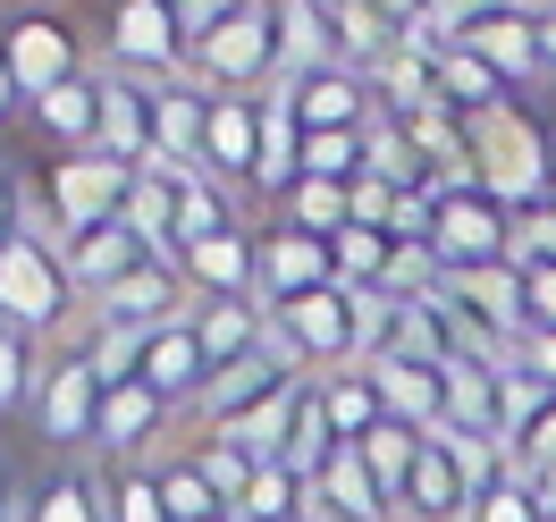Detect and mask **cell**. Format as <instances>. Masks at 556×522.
<instances>
[{"label": "cell", "instance_id": "1", "mask_svg": "<svg viewBox=\"0 0 556 522\" xmlns=\"http://www.w3.org/2000/svg\"><path fill=\"white\" fill-rule=\"evenodd\" d=\"M68 304H85L68 279V237L26 211V228L0 244V320L26 329V338H51L68 320Z\"/></svg>", "mask_w": 556, "mask_h": 522}, {"label": "cell", "instance_id": "2", "mask_svg": "<svg viewBox=\"0 0 556 522\" xmlns=\"http://www.w3.org/2000/svg\"><path fill=\"white\" fill-rule=\"evenodd\" d=\"M472 161H481V186L515 211V219H522V211H540L556 194V136L522 102L472 118Z\"/></svg>", "mask_w": 556, "mask_h": 522}, {"label": "cell", "instance_id": "3", "mask_svg": "<svg viewBox=\"0 0 556 522\" xmlns=\"http://www.w3.org/2000/svg\"><path fill=\"white\" fill-rule=\"evenodd\" d=\"M194 85L203 93H270L278 85V17L270 0H244L237 17H219L203 42H194Z\"/></svg>", "mask_w": 556, "mask_h": 522}, {"label": "cell", "instance_id": "4", "mask_svg": "<svg viewBox=\"0 0 556 522\" xmlns=\"http://www.w3.org/2000/svg\"><path fill=\"white\" fill-rule=\"evenodd\" d=\"M102 60L110 76H143V85H177L194 68V42L177 26L169 0H110L102 17Z\"/></svg>", "mask_w": 556, "mask_h": 522}, {"label": "cell", "instance_id": "5", "mask_svg": "<svg viewBox=\"0 0 556 522\" xmlns=\"http://www.w3.org/2000/svg\"><path fill=\"white\" fill-rule=\"evenodd\" d=\"M136 194V169L110 161V152H60L51 177H42V219L60 237H85V228H110Z\"/></svg>", "mask_w": 556, "mask_h": 522}, {"label": "cell", "instance_id": "6", "mask_svg": "<svg viewBox=\"0 0 556 522\" xmlns=\"http://www.w3.org/2000/svg\"><path fill=\"white\" fill-rule=\"evenodd\" d=\"M0 60H9V76H17L26 102L60 93L76 76H93L85 68V42H76V26L60 9H9V17H0Z\"/></svg>", "mask_w": 556, "mask_h": 522}, {"label": "cell", "instance_id": "7", "mask_svg": "<svg viewBox=\"0 0 556 522\" xmlns=\"http://www.w3.org/2000/svg\"><path fill=\"white\" fill-rule=\"evenodd\" d=\"M430 253H439V270H489V262H515V211L497 203L489 186H439Z\"/></svg>", "mask_w": 556, "mask_h": 522}, {"label": "cell", "instance_id": "8", "mask_svg": "<svg viewBox=\"0 0 556 522\" xmlns=\"http://www.w3.org/2000/svg\"><path fill=\"white\" fill-rule=\"evenodd\" d=\"M102 396H110V387L93 380V362H85V354H60V362L42 371V396H35V438H42V447H60V455L93 447Z\"/></svg>", "mask_w": 556, "mask_h": 522}, {"label": "cell", "instance_id": "9", "mask_svg": "<svg viewBox=\"0 0 556 522\" xmlns=\"http://www.w3.org/2000/svg\"><path fill=\"white\" fill-rule=\"evenodd\" d=\"M464 51H472V60H489V68L506 76V85H540V76H548V42H540V17H531V9H522V0H489L481 17H472V26H464Z\"/></svg>", "mask_w": 556, "mask_h": 522}, {"label": "cell", "instance_id": "10", "mask_svg": "<svg viewBox=\"0 0 556 522\" xmlns=\"http://www.w3.org/2000/svg\"><path fill=\"white\" fill-rule=\"evenodd\" d=\"M455 354H464V320L447 304V279L439 295H388V329L371 362H455Z\"/></svg>", "mask_w": 556, "mask_h": 522}, {"label": "cell", "instance_id": "11", "mask_svg": "<svg viewBox=\"0 0 556 522\" xmlns=\"http://www.w3.org/2000/svg\"><path fill=\"white\" fill-rule=\"evenodd\" d=\"M270 93H287V102H295L304 136H329V127H371V118H380V102H371V76L346 68V60L304 68V76H278Z\"/></svg>", "mask_w": 556, "mask_h": 522}, {"label": "cell", "instance_id": "12", "mask_svg": "<svg viewBox=\"0 0 556 522\" xmlns=\"http://www.w3.org/2000/svg\"><path fill=\"white\" fill-rule=\"evenodd\" d=\"M85 313L110 320V329H143V338H152V329H169V320L194 313V287H186V270H177V262H143L136 279H118L110 295H93Z\"/></svg>", "mask_w": 556, "mask_h": 522}, {"label": "cell", "instance_id": "13", "mask_svg": "<svg viewBox=\"0 0 556 522\" xmlns=\"http://www.w3.org/2000/svg\"><path fill=\"white\" fill-rule=\"evenodd\" d=\"M313 514L320 522H396L363 438H338V447H329V463H320V481H313Z\"/></svg>", "mask_w": 556, "mask_h": 522}, {"label": "cell", "instance_id": "14", "mask_svg": "<svg viewBox=\"0 0 556 522\" xmlns=\"http://www.w3.org/2000/svg\"><path fill=\"white\" fill-rule=\"evenodd\" d=\"M152 152L169 169H211V93L194 76L152 85Z\"/></svg>", "mask_w": 556, "mask_h": 522}, {"label": "cell", "instance_id": "15", "mask_svg": "<svg viewBox=\"0 0 556 522\" xmlns=\"http://www.w3.org/2000/svg\"><path fill=\"white\" fill-rule=\"evenodd\" d=\"M320 287H338V244L304 237V228H270L262 237V304H295Z\"/></svg>", "mask_w": 556, "mask_h": 522}, {"label": "cell", "instance_id": "16", "mask_svg": "<svg viewBox=\"0 0 556 522\" xmlns=\"http://www.w3.org/2000/svg\"><path fill=\"white\" fill-rule=\"evenodd\" d=\"M194 338L211 354V380L237 371L253 354H270V304L262 295H219V304H194Z\"/></svg>", "mask_w": 556, "mask_h": 522}, {"label": "cell", "instance_id": "17", "mask_svg": "<svg viewBox=\"0 0 556 522\" xmlns=\"http://www.w3.org/2000/svg\"><path fill=\"white\" fill-rule=\"evenodd\" d=\"M177 270H186V287H194V304H219V295H262V237H253V228H228V237L194 244Z\"/></svg>", "mask_w": 556, "mask_h": 522}, {"label": "cell", "instance_id": "18", "mask_svg": "<svg viewBox=\"0 0 556 522\" xmlns=\"http://www.w3.org/2000/svg\"><path fill=\"white\" fill-rule=\"evenodd\" d=\"M143 387H152V396H169V405H203L211 354H203V338H194V313L143 338Z\"/></svg>", "mask_w": 556, "mask_h": 522}, {"label": "cell", "instance_id": "19", "mask_svg": "<svg viewBox=\"0 0 556 522\" xmlns=\"http://www.w3.org/2000/svg\"><path fill=\"white\" fill-rule=\"evenodd\" d=\"M143 262H152V244L127 228V219H110V228H85V237H68V279L76 295L93 304V295H110L118 279H136Z\"/></svg>", "mask_w": 556, "mask_h": 522}, {"label": "cell", "instance_id": "20", "mask_svg": "<svg viewBox=\"0 0 556 522\" xmlns=\"http://www.w3.org/2000/svg\"><path fill=\"white\" fill-rule=\"evenodd\" d=\"M262 169V93H211V177L253 186Z\"/></svg>", "mask_w": 556, "mask_h": 522}, {"label": "cell", "instance_id": "21", "mask_svg": "<svg viewBox=\"0 0 556 522\" xmlns=\"http://www.w3.org/2000/svg\"><path fill=\"white\" fill-rule=\"evenodd\" d=\"M396 522H472V481H464V463L447 455V438H430V447H421L414 488H405Z\"/></svg>", "mask_w": 556, "mask_h": 522}, {"label": "cell", "instance_id": "22", "mask_svg": "<svg viewBox=\"0 0 556 522\" xmlns=\"http://www.w3.org/2000/svg\"><path fill=\"white\" fill-rule=\"evenodd\" d=\"M270 17H278V76L338 60V0H270Z\"/></svg>", "mask_w": 556, "mask_h": 522}, {"label": "cell", "instance_id": "23", "mask_svg": "<svg viewBox=\"0 0 556 522\" xmlns=\"http://www.w3.org/2000/svg\"><path fill=\"white\" fill-rule=\"evenodd\" d=\"M169 413H177V405H169V396H152L143 380L110 387V396H102V430H93V447L118 455V463H136V455L161 438V421H169Z\"/></svg>", "mask_w": 556, "mask_h": 522}, {"label": "cell", "instance_id": "24", "mask_svg": "<svg viewBox=\"0 0 556 522\" xmlns=\"http://www.w3.org/2000/svg\"><path fill=\"white\" fill-rule=\"evenodd\" d=\"M447 430H489L506 438V380L489 354H455L447 362Z\"/></svg>", "mask_w": 556, "mask_h": 522}, {"label": "cell", "instance_id": "25", "mask_svg": "<svg viewBox=\"0 0 556 522\" xmlns=\"http://www.w3.org/2000/svg\"><path fill=\"white\" fill-rule=\"evenodd\" d=\"M102 152L127 169L152 161V85L143 76H102Z\"/></svg>", "mask_w": 556, "mask_h": 522}, {"label": "cell", "instance_id": "26", "mask_svg": "<svg viewBox=\"0 0 556 522\" xmlns=\"http://www.w3.org/2000/svg\"><path fill=\"white\" fill-rule=\"evenodd\" d=\"M177 177H186V169H169V161L152 152V161L136 169V194H127V211H118V219H127V228L152 244V262H177Z\"/></svg>", "mask_w": 556, "mask_h": 522}, {"label": "cell", "instance_id": "27", "mask_svg": "<svg viewBox=\"0 0 556 522\" xmlns=\"http://www.w3.org/2000/svg\"><path fill=\"white\" fill-rule=\"evenodd\" d=\"M26 110L60 152H102V76H76V85H60V93H42Z\"/></svg>", "mask_w": 556, "mask_h": 522}, {"label": "cell", "instance_id": "28", "mask_svg": "<svg viewBox=\"0 0 556 522\" xmlns=\"http://www.w3.org/2000/svg\"><path fill=\"white\" fill-rule=\"evenodd\" d=\"M388 413L414 430H447V362H371Z\"/></svg>", "mask_w": 556, "mask_h": 522}, {"label": "cell", "instance_id": "29", "mask_svg": "<svg viewBox=\"0 0 556 522\" xmlns=\"http://www.w3.org/2000/svg\"><path fill=\"white\" fill-rule=\"evenodd\" d=\"M320 405H329V421H338V438H371L380 421H396L388 413V396H380V380H371V362H346V371H320Z\"/></svg>", "mask_w": 556, "mask_h": 522}, {"label": "cell", "instance_id": "30", "mask_svg": "<svg viewBox=\"0 0 556 522\" xmlns=\"http://www.w3.org/2000/svg\"><path fill=\"white\" fill-rule=\"evenodd\" d=\"M17 522H110V481H93V472H51V481L26 488V514Z\"/></svg>", "mask_w": 556, "mask_h": 522}, {"label": "cell", "instance_id": "31", "mask_svg": "<svg viewBox=\"0 0 556 522\" xmlns=\"http://www.w3.org/2000/svg\"><path fill=\"white\" fill-rule=\"evenodd\" d=\"M439 102H447L455 118H489V110H506V102H515V85L489 68V60H472V51L455 42L447 60H439Z\"/></svg>", "mask_w": 556, "mask_h": 522}, {"label": "cell", "instance_id": "32", "mask_svg": "<svg viewBox=\"0 0 556 522\" xmlns=\"http://www.w3.org/2000/svg\"><path fill=\"white\" fill-rule=\"evenodd\" d=\"M278 228H304V237H346L354 228V186H329V177H304L287 203H278Z\"/></svg>", "mask_w": 556, "mask_h": 522}, {"label": "cell", "instance_id": "33", "mask_svg": "<svg viewBox=\"0 0 556 522\" xmlns=\"http://www.w3.org/2000/svg\"><path fill=\"white\" fill-rule=\"evenodd\" d=\"M421 447H430V430H414V421H380V430L363 438V455H371V472H380V488H388V506H405Z\"/></svg>", "mask_w": 556, "mask_h": 522}, {"label": "cell", "instance_id": "34", "mask_svg": "<svg viewBox=\"0 0 556 522\" xmlns=\"http://www.w3.org/2000/svg\"><path fill=\"white\" fill-rule=\"evenodd\" d=\"M304 506H313V481H304V472H287L278 455H262V472H253V488H244L237 514L244 522H295Z\"/></svg>", "mask_w": 556, "mask_h": 522}, {"label": "cell", "instance_id": "35", "mask_svg": "<svg viewBox=\"0 0 556 522\" xmlns=\"http://www.w3.org/2000/svg\"><path fill=\"white\" fill-rule=\"evenodd\" d=\"M388 270H396V237L388 228H363L354 219L346 237H338V287H363V295H380Z\"/></svg>", "mask_w": 556, "mask_h": 522}, {"label": "cell", "instance_id": "36", "mask_svg": "<svg viewBox=\"0 0 556 522\" xmlns=\"http://www.w3.org/2000/svg\"><path fill=\"white\" fill-rule=\"evenodd\" d=\"M42 371H51V362H35V338L0 320V421H9V413H35Z\"/></svg>", "mask_w": 556, "mask_h": 522}, {"label": "cell", "instance_id": "37", "mask_svg": "<svg viewBox=\"0 0 556 522\" xmlns=\"http://www.w3.org/2000/svg\"><path fill=\"white\" fill-rule=\"evenodd\" d=\"M194 472H203V481L219 488V506L237 514V506H244V488H253V472H262V455L237 447V438H219V430H203V447H194Z\"/></svg>", "mask_w": 556, "mask_h": 522}, {"label": "cell", "instance_id": "38", "mask_svg": "<svg viewBox=\"0 0 556 522\" xmlns=\"http://www.w3.org/2000/svg\"><path fill=\"white\" fill-rule=\"evenodd\" d=\"M110 522H177L169 497H161V472L118 463V472H110Z\"/></svg>", "mask_w": 556, "mask_h": 522}, {"label": "cell", "instance_id": "39", "mask_svg": "<svg viewBox=\"0 0 556 522\" xmlns=\"http://www.w3.org/2000/svg\"><path fill=\"white\" fill-rule=\"evenodd\" d=\"M363 136H371V127H329V136H304V177L354 186V177H363Z\"/></svg>", "mask_w": 556, "mask_h": 522}, {"label": "cell", "instance_id": "40", "mask_svg": "<svg viewBox=\"0 0 556 522\" xmlns=\"http://www.w3.org/2000/svg\"><path fill=\"white\" fill-rule=\"evenodd\" d=\"M161 497H169V514H177V522L228 514V506H219V488H211L203 472H194V455H186V463H169V472H161Z\"/></svg>", "mask_w": 556, "mask_h": 522}, {"label": "cell", "instance_id": "41", "mask_svg": "<svg viewBox=\"0 0 556 522\" xmlns=\"http://www.w3.org/2000/svg\"><path fill=\"white\" fill-rule=\"evenodd\" d=\"M506 455H515V472H522V481H540V472L556 463V396H548V405H540L531 421H522L515 438H506Z\"/></svg>", "mask_w": 556, "mask_h": 522}, {"label": "cell", "instance_id": "42", "mask_svg": "<svg viewBox=\"0 0 556 522\" xmlns=\"http://www.w3.org/2000/svg\"><path fill=\"white\" fill-rule=\"evenodd\" d=\"M472 522H548V514H540V488L515 472V481H497L481 506H472Z\"/></svg>", "mask_w": 556, "mask_h": 522}, {"label": "cell", "instance_id": "43", "mask_svg": "<svg viewBox=\"0 0 556 522\" xmlns=\"http://www.w3.org/2000/svg\"><path fill=\"white\" fill-rule=\"evenodd\" d=\"M515 262H522V270H531V262H556V194L515 219Z\"/></svg>", "mask_w": 556, "mask_h": 522}, {"label": "cell", "instance_id": "44", "mask_svg": "<svg viewBox=\"0 0 556 522\" xmlns=\"http://www.w3.org/2000/svg\"><path fill=\"white\" fill-rule=\"evenodd\" d=\"M522 313H531V329H556V262L522 270Z\"/></svg>", "mask_w": 556, "mask_h": 522}, {"label": "cell", "instance_id": "45", "mask_svg": "<svg viewBox=\"0 0 556 522\" xmlns=\"http://www.w3.org/2000/svg\"><path fill=\"white\" fill-rule=\"evenodd\" d=\"M515 371H531V380L556 396V329H531V338H522V346H515Z\"/></svg>", "mask_w": 556, "mask_h": 522}, {"label": "cell", "instance_id": "46", "mask_svg": "<svg viewBox=\"0 0 556 522\" xmlns=\"http://www.w3.org/2000/svg\"><path fill=\"white\" fill-rule=\"evenodd\" d=\"M169 9H177V26H186V42H203L219 17H237L244 0H169Z\"/></svg>", "mask_w": 556, "mask_h": 522}, {"label": "cell", "instance_id": "47", "mask_svg": "<svg viewBox=\"0 0 556 522\" xmlns=\"http://www.w3.org/2000/svg\"><path fill=\"white\" fill-rule=\"evenodd\" d=\"M388 211H396V186H380V177L363 169L354 177V219H363V228H388Z\"/></svg>", "mask_w": 556, "mask_h": 522}, {"label": "cell", "instance_id": "48", "mask_svg": "<svg viewBox=\"0 0 556 522\" xmlns=\"http://www.w3.org/2000/svg\"><path fill=\"white\" fill-rule=\"evenodd\" d=\"M26 228V186H17V169H0V244Z\"/></svg>", "mask_w": 556, "mask_h": 522}, {"label": "cell", "instance_id": "49", "mask_svg": "<svg viewBox=\"0 0 556 522\" xmlns=\"http://www.w3.org/2000/svg\"><path fill=\"white\" fill-rule=\"evenodd\" d=\"M531 488H540V514L556 522V463H548V472H540V481H531Z\"/></svg>", "mask_w": 556, "mask_h": 522}, {"label": "cell", "instance_id": "50", "mask_svg": "<svg viewBox=\"0 0 556 522\" xmlns=\"http://www.w3.org/2000/svg\"><path fill=\"white\" fill-rule=\"evenodd\" d=\"M17 102H26V93H17V76H9V60H0V118H9Z\"/></svg>", "mask_w": 556, "mask_h": 522}, {"label": "cell", "instance_id": "51", "mask_svg": "<svg viewBox=\"0 0 556 522\" xmlns=\"http://www.w3.org/2000/svg\"><path fill=\"white\" fill-rule=\"evenodd\" d=\"M17 514H26V497H17V488L0 481V522H17Z\"/></svg>", "mask_w": 556, "mask_h": 522}, {"label": "cell", "instance_id": "52", "mask_svg": "<svg viewBox=\"0 0 556 522\" xmlns=\"http://www.w3.org/2000/svg\"><path fill=\"white\" fill-rule=\"evenodd\" d=\"M540 42H548V76H556V17H540Z\"/></svg>", "mask_w": 556, "mask_h": 522}, {"label": "cell", "instance_id": "53", "mask_svg": "<svg viewBox=\"0 0 556 522\" xmlns=\"http://www.w3.org/2000/svg\"><path fill=\"white\" fill-rule=\"evenodd\" d=\"M203 522H244V514H203Z\"/></svg>", "mask_w": 556, "mask_h": 522}, {"label": "cell", "instance_id": "54", "mask_svg": "<svg viewBox=\"0 0 556 522\" xmlns=\"http://www.w3.org/2000/svg\"><path fill=\"white\" fill-rule=\"evenodd\" d=\"M295 522H320V514H313V506H304V514H295Z\"/></svg>", "mask_w": 556, "mask_h": 522}]
</instances>
